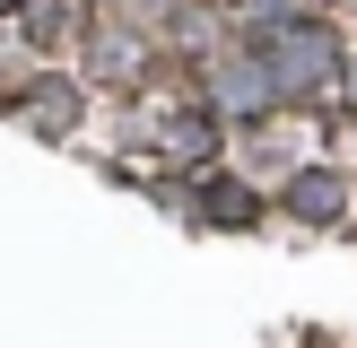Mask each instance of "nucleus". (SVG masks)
Wrapping results in <instances>:
<instances>
[{"instance_id": "nucleus-4", "label": "nucleus", "mask_w": 357, "mask_h": 348, "mask_svg": "<svg viewBox=\"0 0 357 348\" xmlns=\"http://www.w3.org/2000/svg\"><path fill=\"white\" fill-rule=\"evenodd\" d=\"M0 9H9V0H0Z\"/></svg>"}, {"instance_id": "nucleus-2", "label": "nucleus", "mask_w": 357, "mask_h": 348, "mask_svg": "<svg viewBox=\"0 0 357 348\" xmlns=\"http://www.w3.org/2000/svg\"><path fill=\"white\" fill-rule=\"evenodd\" d=\"M288 209H296V218H340L349 191H340V174H331V166H314V174H296V183H288Z\"/></svg>"}, {"instance_id": "nucleus-3", "label": "nucleus", "mask_w": 357, "mask_h": 348, "mask_svg": "<svg viewBox=\"0 0 357 348\" xmlns=\"http://www.w3.org/2000/svg\"><path fill=\"white\" fill-rule=\"evenodd\" d=\"M209 218H227V226H244V218H253V200H244V191H227V183H209Z\"/></svg>"}, {"instance_id": "nucleus-1", "label": "nucleus", "mask_w": 357, "mask_h": 348, "mask_svg": "<svg viewBox=\"0 0 357 348\" xmlns=\"http://www.w3.org/2000/svg\"><path fill=\"white\" fill-rule=\"evenodd\" d=\"M331 79H340V52H331L323 26H279L261 44V87L271 96H323Z\"/></svg>"}]
</instances>
